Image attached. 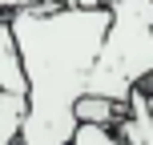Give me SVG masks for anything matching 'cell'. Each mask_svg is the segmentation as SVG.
<instances>
[{
  "label": "cell",
  "instance_id": "cell-3",
  "mask_svg": "<svg viewBox=\"0 0 153 145\" xmlns=\"http://www.w3.org/2000/svg\"><path fill=\"white\" fill-rule=\"evenodd\" d=\"M0 93H24V69H20V53H16L8 16H0Z\"/></svg>",
  "mask_w": 153,
  "mask_h": 145
},
{
  "label": "cell",
  "instance_id": "cell-4",
  "mask_svg": "<svg viewBox=\"0 0 153 145\" xmlns=\"http://www.w3.org/2000/svg\"><path fill=\"white\" fill-rule=\"evenodd\" d=\"M24 93H0V145H16L20 141V125H24Z\"/></svg>",
  "mask_w": 153,
  "mask_h": 145
},
{
  "label": "cell",
  "instance_id": "cell-2",
  "mask_svg": "<svg viewBox=\"0 0 153 145\" xmlns=\"http://www.w3.org/2000/svg\"><path fill=\"white\" fill-rule=\"evenodd\" d=\"M125 113H129L125 101L101 97V93H85V97H76V125H105V129H113Z\"/></svg>",
  "mask_w": 153,
  "mask_h": 145
},
{
  "label": "cell",
  "instance_id": "cell-1",
  "mask_svg": "<svg viewBox=\"0 0 153 145\" xmlns=\"http://www.w3.org/2000/svg\"><path fill=\"white\" fill-rule=\"evenodd\" d=\"M105 8H73L40 0L8 16L24 69V125L16 145H69L76 133V97L89 93V77L109 36Z\"/></svg>",
  "mask_w": 153,
  "mask_h": 145
}]
</instances>
